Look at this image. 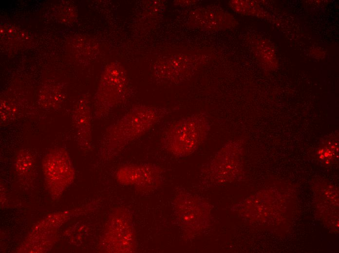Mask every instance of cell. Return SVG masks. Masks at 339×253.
<instances>
[{"label":"cell","instance_id":"obj_1","mask_svg":"<svg viewBox=\"0 0 339 253\" xmlns=\"http://www.w3.org/2000/svg\"><path fill=\"white\" fill-rule=\"evenodd\" d=\"M173 110L167 108L134 107L108 127L102 139L104 147L110 154L121 150Z\"/></svg>","mask_w":339,"mask_h":253},{"label":"cell","instance_id":"obj_2","mask_svg":"<svg viewBox=\"0 0 339 253\" xmlns=\"http://www.w3.org/2000/svg\"><path fill=\"white\" fill-rule=\"evenodd\" d=\"M211 128L208 116L197 113L177 120L165 130L162 137L164 148L178 157L188 156L203 144Z\"/></svg>","mask_w":339,"mask_h":253},{"label":"cell","instance_id":"obj_3","mask_svg":"<svg viewBox=\"0 0 339 253\" xmlns=\"http://www.w3.org/2000/svg\"><path fill=\"white\" fill-rule=\"evenodd\" d=\"M240 156V146L237 142L226 144L202 165L200 172V184L209 187L230 182L239 172Z\"/></svg>","mask_w":339,"mask_h":253},{"label":"cell","instance_id":"obj_4","mask_svg":"<svg viewBox=\"0 0 339 253\" xmlns=\"http://www.w3.org/2000/svg\"><path fill=\"white\" fill-rule=\"evenodd\" d=\"M176 204L178 217L190 236H195L207 229L211 222L209 204L198 196L187 193L179 199Z\"/></svg>","mask_w":339,"mask_h":253},{"label":"cell","instance_id":"obj_5","mask_svg":"<svg viewBox=\"0 0 339 253\" xmlns=\"http://www.w3.org/2000/svg\"><path fill=\"white\" fill-rule=\"evenodd\" d=\"M42 165L49 183L65 185L73 180L74 168L69 155L63 148L51 150L44 158Z\"/></svg>","mask_w":339,"mask_h":253},{"label":"cell","instance_id":"obj_6","mask_svg":"<svg viewBox=\"0 0 339 253\" xmlns=\"http://www.w3.org/2000/svg\"><path fill=\"white\" fill-rule=\"evenodd\" d=\"M190 22L194 27L207 31L229 29L237 25V21L232 15L214 6L195 9L191 13Z\"/></svg>","mask_w":339,"mask_h":253},{"label":"cell","instance_id":"obj_7","mask_svg":"<svg viewBox=\"0 0 339 253\" xmlns=\"http://www.w3.org/2000/svg\"><path fill=\"white\" fill-rule=\"evenodd\" d=\"M101 88L94 113V118L98 120L106 116L122 99L126 89L125 78L120 74H113L105 78Z\"/></svg>","mask_w":339,"mask_h":253},{"label":"cell","instance_id":"obj_8","mask_svg":"<svg viewBox=\"0 0 339 253\" xmlns=\"http://www.w3.org/2000/svg\"><path fill=\"white\" fill-rule=\"evenodd\" d=\"M162 170L154 164L129 165L122 167L118 172L120 179L129 181H142L158 185L162 181Z\"/></svg>","mask_w":339,"mask_h":253},{"label":"cell","instance_id":"obj_9","mask_svg":"<svg viewBox=\"0 0 339 253\" xmlns=\"http://www.w3.org/2000/svg\"><path fill=\"white\" fill-rule=\"evenodd\" d=\"M72 121L78 143L82 146H89L92 134V119L89 107L84 103L78 106L73 113Z\"/></svg>","mask_w":339,"mask_h":253},{"label":"cell","instance_id":"obj_10","mask_svg":"<svg viewBox=\"0 0 339 253\" xmlns=\"http://www.w3.org/2000/svg\"><path fill=\"white\" fill-rule=\"evenodd\" d=\"M253 53L263 67L267 70H274L278 60L274 48L267 40L258 39L252 45Z\"/></svg>","mask_w":339,"mask_h":253},{"label":"cell","instance_id":"obj_11","mask_svg":"<svg viewBox=\"0 0 339 253\" xmlns=\"http://www.w3.org/2000/svg\"><path fill=\"white\" fill-rule=\"evenodd\" d=\"M230 7L235 12L245 15L267 19L268 14L256 3L251 0H231Z\"/></svg>","mask_w":339,"mask_h":253},{"label":"cell","instance_id":"obj_12","mask_svg":"<svg viewBox=\"0 0 339 253\" xmlns=\"http://www.w3.org/2000/svg\"><path fill=\"white\" fill-rule=\"evenodd\" d=\"M15 166L17 173L20 176L33 173L34 161L31 154L24 150L19 152L16 157Z\"/></svg>","mask_w":339,"mask_h":253}]
</instances>
